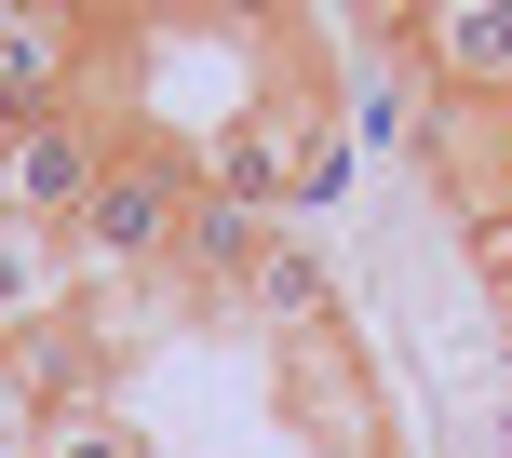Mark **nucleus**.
<instances>
[{"label": "nucleus", "mask_w": 512, "mask_h": 458, "mask_svg": "<svg viewBox=\"0 0 512 458\" xmlns=\"http://www.w3.org/2000/svg\"><path fill=\"white\" fill-rule=\"evenodd\" d=\"M189 216H203V162L162 149V135H122L108 176H95V203H81V229H68V256L95 283H149V270H176Z\"/></svg>", "instance_id": "f257e3e1"}, {"label": "nucleus", "mask_w": 512, "mask_h": 458, "mask_svg": "<svg viewBox=\"0 0 512 458\" xmlns=\"http://www.w3.org/2000/svg\"><path fill=\"white\" fill-rule=\"evenodd\" d=\"M243 324H270V337L337 324V270H324L310 243H270V256H256V283H243Z\"/></svg>", "instance_id": "39448f33"}, {"label": "nucleus", "mask_w": 512, "mask_h": 458, "mask_svg": "<svg viewBox=\"0 0 512 458\" xmlns=\"http://www.w3.org/2000/svg\"><path fill=\"white\" fill-rule=\"evenodd\" d=\"M149 14H216V0H149Z\"/></svg>", "instance_id": "6e6552de"}, {"label": "nucleus", "mask_w": 512, "mask_h": 458, "mask_svg": "<svg viewBox=\"0 0 512 458\" xmlns=\"http://www.w3.org/2000/svg\"><path fill=\"white\" fill-rule=\"evenodd\" d=\"M0 216H14V189H0Z\"/></svg>", "instance_id": "9d476101"}, {"label": "nucleus", "mask_w": 512, "mask_h": 458, "mask_svg": "<svg viewBox=\"0 0 512 458\" xmlns=\"http://www.w3.org/2000/svg\"><path fill=\"white\" fill-rule=\"evenodd\" d=\"M95 176H108V135L81 122V108H41V122L0 135V189H14V216H41V229H81Z\"/></svg>", "instance_id": "f03ea898"}, {"label": "nucleus", "mask_w": 512, "mask_h": 458, "mask_svg": "<svg viewBox=\"0 0 512 458\" xmlns=\"http://www.w3.org/2000/svg\"><path fill=\"white\" fill-rule=\"evenodd\" d=\"M283 405H297V432H324L337 458H378V405H364L351 324H297L283 337Z\"/></svg>", "instance_id": "7ed1b4c3"}, {"label": "nucleus", "mask_w": 512, "mask_h": 458, "mask_svg": "<svg viewBox=\"0 0 512 458\" xmlns=\"http://www.w3.org/2000/svg\"><path fill=\"white\" fill-rule=\"evenodd\" d=\"M297 0H216V27H283Z\"/></svg>", "instance_id": "0eeeda50"}, {"label": "nucleus", "mask_w": 512, "mask_h": 458, "mask_svg": "<svg viewBox=\"0 0 512 458\" xmlns=\"http://www.w3.org/2000/svg\"><path fill=\"white\" fill-rule=\"evenodd\" d=\"M41 458H149V432H135V418H122V405H108V391H95V405L41 418Z\"/></svg>", "instance_id": "423d86ee"}, {"label": "nucleus", "mask_w": 512, "mask_h": 458, "mask_svg": "<svg viewBox=\"0 0 512 458\" xmlns=\"http://www.w3.org/2000/svg\"><path fill=\"white\" fill-rule=\"evenodd\" d=\"M68 14H135V0H68Z\"/></svg>", "instance_id": "1a4fd4ad"}, {"label": "nucleus", "mask_w": 512, "mask_h": 458, "mask_svg": "<svg viewBox=\"0 0 512 458\" xmlns=\"http://www.w3.org/2000/svg\"><path fill=\"white\" fill-rule=\"evenodd\" d=\"M41 324H68V229L0 216V351L41 337Z\"/></svg>", "instance_id": "20e7f679"}]
</instances>
